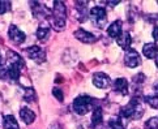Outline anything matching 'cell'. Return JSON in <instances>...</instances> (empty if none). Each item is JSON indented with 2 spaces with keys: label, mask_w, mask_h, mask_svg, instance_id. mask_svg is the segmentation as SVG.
Instances as JSON below:
<instances>
[{
  "label": "cell",
  "mask_w": 158,
  "mask_h": 129,
  "mask_svg": "<svg viewBox=\"0 0 158 129\" xmlns=\"http://www.w3.org/2000/svg\"><path fill=\"white\" fill-rule=\"evenodd\" d=\"M144 115V107L140 103V100L137 98H132L126 107H123L120 110V117L122 119H133L139 120L141 116Z\"/></svg>",
  "instance_id": "6da1fadb"
},
{
  "label": "cell",
  "mask_w": 158,
  "mask_h": 129,
  "mask_svg": "<svg viewBox=\"0 0 158 129\" xmlns=\"http://www.w3.org/2000/svg\"><path fill=\"white\" fill-rule=\"evenodd\" d=\"M52 24L55 30H61L65 26V18H67V8L63 2H54L52 8Z\"/></svg>",
  "instance_id": "7a4b0ae2"
},
{
  "label": "cell",
  "mask_w": 158,
  "mask_h": 129,
  "mask_svg": "<svg viewBox=\"0 0 158 129\" xmlns=\"http://www.w3.org/2000/svg\"><path fill=\"white\" fill-rule=\"evenodd\" d=\"M94 106H95L94 98L88 97V95H80V97H77L75 100H73L72 108L78 115H85L92 108H94Z\"/></svg>",
  "instance_id": "3957f363"
},
{
  "label": "cell",
  "mask_w": 158,
  "mask_h": 129,
  "mask_svg": "<svg viewBox=\"0 0 158 129\" xmlns=\"http://www.w3.org/2000/svg\"><path fill=\"white\" fill-rule=\"evenodd\" d=\"M89 16L92 17L93 22L98 27H105L106 25V21H107V13H106V9L103 7H94L90 9V13Z\"/></svg>",
  "instance_id": "277c9868"
},
{
  "label": "cell",
  "mask_w": 158,
  "mask_h": 129,
  "mask_svg": "<svg viewBox=\"0 0 158 129\" xmlns=\"http://www.w3.org/2000/svg\"><path fill=\"white\" fill-rule=\"evenodd\" d=\"M124 64H126L128 68H136L141 64V59L140 55L136 50L133 48H128L124 55Z\"/></svg>",
  "instance_id": "5b68a950"
},
{
  "label": "cell",
  "mask_w": 158,
  "mask_h": 129,
  "mask_svg": "<svg viewBox=\"0 0 158 129\" xmlns=\"http://www.w3.org/2000/svg\"><path fill=\"white\" fill-rule=\"evenodd\" d=\"M26 54L29 55V58L33 59L35 63H44L46 61V52L43 51L41 47L38 46H31L26 48Z\"/></svg>",
  "instance_id": "8992f818"
},
{
  "label": "cell",
  "mask_w": 158,
  "mask_h": 129,
  "mask_svg": "<svg viewBox=\"0 0 158 129\" xmlns=\"http://www.w3.org/2000/svg\"><path fill=\"white\" fill-rule=\"evenodd\" d=\"M30 5H31V12H33V14H34V17L43 20V18L48 17V16H51L50 9H47V7H44L43 4L38 3V2H31Z\"/></svg>",
  "instance_id": "52a82bcc"
},
{
  "label": "cell",
  "mask_w": 158,
  "mask_h": 129,
  "mask_svg": "<svg viewBox=\"0 0 158 129\" xmlns=\"http://www.w3.org/2000/svg\"><path fill=\"white\" fill-rule=\"evenodd\" d=\"M8 35H9V39L12 41L15 44H21L25 42V33L21 31L17 26L15 25H10L9 26V30H8Z\"/></svg>",
  "instance_id": "ba28073f"
},
{
  "label": "cell",
  "mask_w": 158,
  "mask_h": 129,
  "mask_svg": "<svg viewBox=\"0 0 158 129\" xmlns=\"http://www.w3.org/2000/svg\"><path fill=\"white\" fill-rule=\"evenodd\" d=\"M110 77L107 76L106 73H103V72H97V73H94L93 76V83L95 86H97L98 89H106L110 86Z\"/></svg>",
  "instance_id": "9c48e42d"
},
{
  "label": "cell",
  "mask_w": 158,
  "mask_h": 129,
  "mask_svg": "<svg viewBox=\"0 0 158 129\" xmlns=\"http://www.w3.org/2000/svg\"><path fill=\"white\" fill-rule=\"evenodd\" d=\"M76 18L80 22H85L88 20V2H76Z\"/></svg>",
  "instance_id": "30bf717a"
},
{
  "label": "cell",
  "mask_w": 158,
  "mask_h": 129,
  "mask_svg": "<svg viewBox=\"0 0 158 129\" xmlns=\"http://www.w3.org/2000/svg\"><path fill=\"white\" fill-rule=\"evenodd\" d=\"M7 60H8V63H9V67H17V68L22 69L24 68V60L21 59V56L19 54H16L13 51H8L7 52Z\"/></svg>",
  "instance_id": "8fae6325"
},
{
  "label": "cell",
  "mask_w": 158,
  "mask_h": 129,
  "mask_svg": "<svg viewBox=\"0 0 158 129\" xmlns=\"http://www.w3.org/2000/svg\"><path fill=\"white\" fill-rule=\"evenodd\" d=\"M75 38H77L80 42H84V43H93L95 42V37L84 29H78L75 31Z\"/></svg>",
  "instance_id": "7c38bea8"
},
{
  "label": "cell",
  "mask_w": 158,
  "mask_h": 129,
  "mask_svg": "<svg viewBox=\"0 0 158 129\" xmlns=\"http://www.w3.org/2000/svg\"><path fill=\"white\" fill-rule=\"evenodd\" d=\"M116 43H118V46H120L122 48L128 50L131 47V43H132V38L129 35V33L122 31V34L116 38Z\"/></svg>",
  "instance_id": "4fadbf2b"
},
{
  "label": "cell",
  "mask_w": 158,
  "mask_h": 129,
  "mask_svg": "<svg viewBox=\"0 0 158 129\" xmlns=\"http://www.w3.org/2000/svg\"><path fill=\"white\" fill-rule=\"evenodd\" d=\"M114 90L120 93L122 95H127L128 94V82L126 78H116L114 81Z\"/></svg>",
  "instance_id": "5bb4252c"
},
{
  "label": "cell",
  "mask_w": 158,
  "mask_h": 129,
  "mask_svg": "<svg viewBox=\"0 0 158 129\" xmlns=\"http://www.w3.org/2000/svg\"><path fill=\"white\" fill-rule=\"evenodd\" d=\"M143 54L148 59H156L158 54V46L156 43H146L143 48Z\"/></svg>",
  "instance_id": "9a60e30c"
},
{
  "label": "cell",
  "mask_w": 158,
  "mask_h": 129,
  "mask_svg": "<svg viewBox=\"0 0 158 129\" xmlns=\"http://www.w3.org/2000/svg\"><path fill=\"white\" fill-rule=\"evenodd\" d=\"M20 116L25 124H31V123L35 120V114L27 107H22L20 110Z\"/></svg>",
  "instance_id": "2e32d148"
},
{
  "label": "cell",
  "mask_w": 158,
  "mask_h": 129,
  "mask_svg": "<svg viewBox=\"0 0 158 129\" xmlns=\"http://www.w3.org/2000/svg\"><path fill=\"white\" fill-rule=\"evenodd\" d=\"M122 21H115L107 27V34H109L111 38H118L122 34Z\"/></svg>",
  "instance_id": "e0dca14e"
},
{
  "label": "cell",
  "mask_w": 158,
  "mask_h": 129,
  "mask_svg": "<svg viewBox=\"0 0 158 129\" xmlns=\"http://www.w3.org/2000/svg\"><path fill=\"white\" fill-rule=\"evenodd\" d=\"M103 121V111L101 107H94L93 110V116H92V124L93 127H97L99 124H102Z\"/></svg>",
  "instance_id": "ac0fdd59"
},
{
  "label": "cell",
  "mask_w": 158,
  "mask_h": 129,
  "mask_svg": "<svg viewBox=\"0 0 158 129\" xmlns=\"http://www.w3.org/2000/svg\"><path fill=\"white\" fill-rule=\"evenodd\" d=\"M4 129H20L17 121L12 115H5L4 116Z\"/></svg>",
  "instance_id": "d6986e66"
},
{
  "label": "cell",
  "mask_w": 158,
  "mask_h": 129,
  "mask_svg": "<svg viewBox=\"0 0 158 129\" xmlns=\"http://www.w3.org/2000/svg\"><path fill=\"white\" fill-rule=\"evenodd\" d=\"M20 75H21V69L20 68H17V67H9L8 72H7V78H9L10 81L16 82L20 78Z\"/></svg>",
  "instance_id": "ffe728a7"
},
{
  "label": "cell",
  "mask_w": 158,
  "mask_h": 129,
  "mask_svg": "<svg viewBox=\"0 0 158 129\" xmlns=\"http://www.w3.org/2000/svg\"><path fill=\"white\" fill-rule=\"evenodd\" d=\"M35 99H37V95L33 87L24 89V100H26V102H35Z\"/></svg>",
  "instance_id": "44dd1931"
},
{
  "label": "cell",
  "mask_w": 158,
  "mask_h": 129,
  "mask_svg": "<svg viewBox=\"0 0 158 129\" xmlns=\"http://www.w3.org/2000/svg\"><path fill=\"white\" fill-rule=\"evenodd\" d=\"M50 34V27L47 25H41L38 27V30H37V38L38 39H46Z\"/></svg>",
  "instance_id": "7402d4cb"
},
{
  "label": "cell",
  "mask_w": 158,
  "mask_h": 129,
  "mask_svg": "<svg viewBox=\"0 0 158 129\" xmlns=\"http://www.w3.org/2000/svg\"><path fill=\"white\" fill-rule=\"evenodd\" d=\"M109 128L110 129H124L123 123L120 121V117H111L109 121Z\"/></svg>",
  "instance_id": "603a6c76"
},
{
  "label": "cell",
  "mask_w": 158,
  "mask_h": 129,
  "mask_svg": "<svg viewBox=\"0 0 158 129\" xmlns=\"http://www.w3.org/2000/svg\"><path fill=\"white\" fill-rule=\"evenodd\" d=\"M10 7H12V4L9 2H5V0H0V14H4L10 10Z\"/></svg>",
  "instance_id": "cb8c5ba5"
},
{
  "label": "cell",
  "mask_w": 158,
  "mask_h": 129,
  "mask_svg": "<svg viewBox=\"0 0 158 129\" xmlns=\"http://www.w3.org/2000/svg\"><path fill=\"white\" fill-rule=\"evenodd\" d=\"M145 129H158V117H152L146 121Z\"/></svg>",
  "instance_id": "d4e9b609"
},
{
  "label": "cell",
  "mask_w": 158,
  "mask_h": 129,
  "mask_svg": "<svg viewBox=\"0 0 158 129\" xmlns=\"http://www.w3.org/2000/svg\"><path fill=\"white\" fill-rule=\"evenodd\" d=\"M145 102L150 104L153 108H158V95H152V97H145Z\"/></svg>",
  "instance_id": "484cf974"
},
{
  "label": "cell",
  "mask_w": 158,
  "mask_h": 129,
  "mask_svg": "<svg viewBox=\"0 0 158 129\" xmlns=\"http://www.w3.org/2000/svg\"><path fill=\"white\" fill-rule=\"evenodd\" d=\"M52 94L56 97V99L59 100V102H63V99H64V94H63V90H60V89L58 87H55L52 89Z\"/></svg>",
  "instance_id": "4316f807"
},
{
  "label": "cell",
  "mask_w": 158,
  "mask_h": 129,
  "mask_svg": "<svg viewBox=\"0 0 158 129\" xmlns=\"http://www.w3.org/2000/svg\"><path fill=\"white\" fill-rule=\"evenodd\" d=\"M145 80H146L145 75H144V73H139L137 76L133 77V83H143Z\"/></svg>",
  "instance_id": "83f0119b"
},
{
  "label": "cell",
  "mask_w": 158,
  "mask_h": 129,
  "mask_svg": "<svg viewBox=\"0 0 158 129\" xmlns=\"http://www.w3.org/2000/svg\"><path fill=\"white\" fill-rule=\"evenodd\" d=\"M153 38L156 39V41H158V26H156L154 30H153Z\"/></svg>",
  "instance_id": "f1b7e54d"
},
{
  "label": "cell",
  "mask_w": 158,
  "mask_h": 129,
  "mask_svg": "<svg viewBox=\"0 0 158 129\" xmlns=\"http://www.w3.org/2000/svg\"><path fill=\"white\" fill-rule=\"evenodd\" d=\"M48 129H61V128H60L58 124H52V125H50V128H48Z\"/></svg>",
  "instance_id": "f546056e"
},
{
  "label": "cell",
  "mask_w": 158,
  "mask_h": 129,
  "mask_svg": "<svg viewBox=\"0 0 158 129\" xmlns=\"http://www.w3.org/2000/svg\"><path fill=\"white\" fill-rule=\"evenodd\" d=\"M119 3H120L119 0H116V2H107V4H109V5H118Z\"/></svg>",
  "instance_id": "4dcf8cb0"
},
{
  "label": "cell",
  "mask_w": 158,
  "mask_h": 129,
  "mask_svg": "<svg viewBox=\"0 0 158 129\" xmlns=\"http://www.w3.org/2000/svg\"><path fill=\"white\" fill-rule=\"evenodd\" d=\"M156 65H157V68H158V56H157V59H156Z\"/></svg>",
  "instance_id": "1f68e13d"
},
{
  "label": "cell",
  "mask_w": 158,
  "mask_h": 129,
  "mask_svg": "<svg viewBox=\"0 0 158 129\" xmlns=\"http://www.w3.org/2000/svg\"><path fill=\"white\" fill-rule=\"evenodd\" d=\"M0 56H2V52H0Z\"/></svg>",
  "instance_id": "d6a6232c"
}]
</instances>
